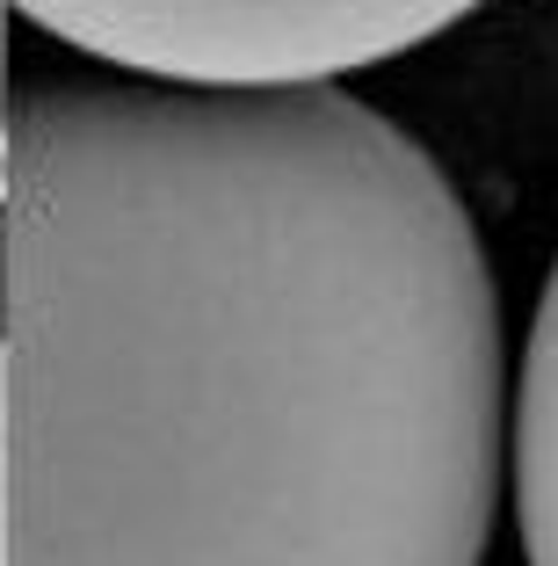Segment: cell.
<instances>
[{
	"instance_id": "6da1fadb",
	"label": "cell",
	"mask_w": 558,
	"mask_h": 566,
	"mask_svg": "<svg viewBox=\"0 0 558 566\" xmlns=\"http://www.w3.org/2000/svg\"><path fill=\"white\" fill-rule=\"evenodd\" d=\"M0 566H478L501 283L362 95L8 87Z\"/></svg>"
},
{
	"instance_id": "7a4b0ae2",
	"label": "cell",
	"mask_w": 558,
	"mask_h": 566,
	"mask_svg": "<svg viewBox=\"0 0 558 566\" xmlns=\"http://www.w3.org/2000/svg\"><path fill=\"white\" fill-rule=\"evenodd\" d=\"M30 30L146 81L319 87L457 30L486 0H8Z\"/></svg>"
},
{
	"instance_id": "3957f363",
	"label": "cell",
	"mask_w": 558,
	"mask_h": 566,
	"mask_svg": "<svg viewBox=\"0 0 558 566\" xmlns=\"http://www.w3.org/2000/svg\"><path fill=\"white\" fill-rule=\"evenodd\" d=\"M515 531H523V566H558V254L537 291L515 370Z\"/></svg>"
}]
</instances>
